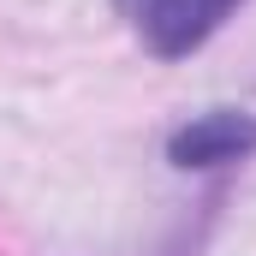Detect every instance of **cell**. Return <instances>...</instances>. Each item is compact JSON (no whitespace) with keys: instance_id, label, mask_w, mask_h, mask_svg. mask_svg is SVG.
I'll list each match as a JSON object with an SVG mask.
<instances>
[{"instance_id":"1","label":"cell","mask_w":256,"mask_h":256,"mask_svg":"<svg viewBox=\"0 0 256 256\" xmlns=\"http://www.w3.org/2000/svg\"><path fill=\"white\" fill-rule=\"evenodd\" d=\"M244 0H120L126 24L155 60H185L196 54Z\"/></svg>"},{"instance_id":"2","label":"cell","mask_w":256,"mask_h":256,"mask_svg":"<svg viewBox=\"0 0 256 256\" xmlns=\"http://www.w3.org/2000/svg\"><path fill=\"white\" fill-rule=\"evenodd\" d=\"M256 155V114H238V108H214V114H196L167 137V161L185 167V173H202V167H232Z\"/></svg>"}]
</instances>
